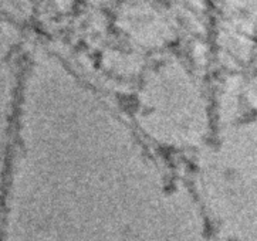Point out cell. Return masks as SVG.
Here are the masks:
<instances>
[{"instance_id":"cell-1","label":"cell","mask_w":257,"mask_h":241,"mask_svg":"<svg viewBox=\"0 0 257 241\" xmlns=\"http://www.w3.org/2000/svg\"><path fill=\"white\" fill-rule=\"evenodd\" d=\"M137 119L144 132L175 148H191L206 131V109L191 70L178 60L152 68L137 97Z\"/></svg>"}]
</instances>
